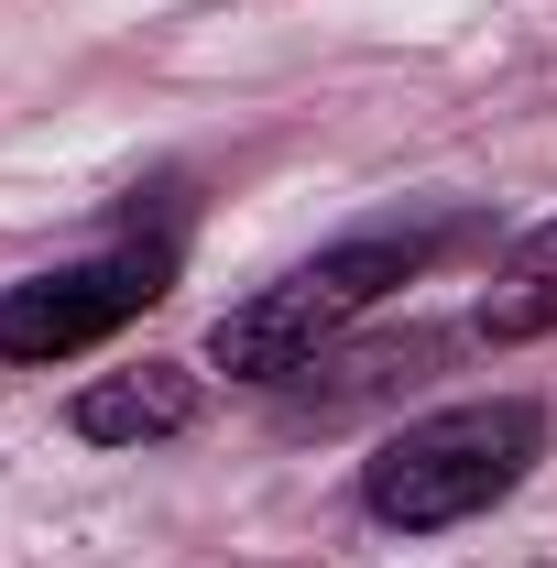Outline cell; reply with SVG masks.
<instances>
[{
  "label": "cell",
  "instance_id": "4",
  "mask_svg": "<svg viewBox=\"0 0 557 568\" xmlns=\"http://www.w3.org/2000/svg\"><path fill=\"white\" fill-rule=\"evenodd\" d=\"M186 416H198V383H186L175 361H142V372H110V383H88V394H77V437H99V448L175 437Z\"/></svg>",
  "mask_w": 557,
  "mask_h": 568
},
{
  "label": "cell",
  "instance_id": "1",
  "mask_svg": "<svg viewBox=\"0 0 557 568\" xmlns=\"http://www.w3.org/2000/svg\"><path fill=\"white\" fill-rule=\"evenodd\" d=\"M536 448H547V416L514 405V394H503V405H448V416H416L361 470V503H372L383 525H405V536L470 525V514H492V503L536 470Z\"/></svg>",
  "mask_w": 557,
  "mask_h": 568
},
{
  "label": "cell",
  "instance_id": "3",
  "mask_svg": "<svg viewBox=\"0 0 557 568\" xmlns=\"http://www.w3.org/2000/svg\"><path fill=\"white\" fill-rule=\"evenodd\" d=\"M164 252H99V263H67V274H33L0 295V361H67L110 328H132L142 306L164 295Z\"/></svg>",
  "mask_w": 557,
  "mask_h": 568
},
{
  "label": "cell",
  "instance_id": "5",
  "mask_svg": "<svg viewBox=\"0 0 557 568\" xmlns=\"http://www.w3.org/2000/svg\"><path fill=\"white\" fill-rule=\"evenodd\" d=\"M482 328H492V339H536V328H557V219L514 241V263H503L492 295H482Z\"/></svg>",
  "mask_w": 557,
  "mask_h": 568
},
{
  "label": "cell",
  "instance_id": "2",
  "mask_svg": "<svg viewBox=\"0 0 557 568\" xmlns=\"http://www.w3.org/2000/svg\"><path fill=\"white\" fill-rule=\"evenodd\" d=\"M426 252H437V230H383V241H340V252L295 263L284 284H263L252 306H230V317L209 328V361H219V372H241V383H274V372H295V361L317 351V339H340L361 306H383V295L416 274Z\"/></svg>",
  "mask_w": 557,
  "mask_h": 568
}]
</instances>
